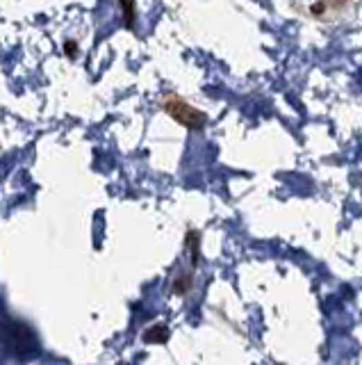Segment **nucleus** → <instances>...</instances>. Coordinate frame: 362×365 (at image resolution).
Returning a JSON list of instances; mask_svg holds the SVG:
<instances>
[{"instance_id":"obj_1","label":"nucleus","mask_w":362,"mask_h":365,"mask_svg":"<svg viewBox=\"0 0 362 365\" xmlns=\"http://www.w3.org/2000/svg\"><path fill=\"white\" fill-rule=\"evenodd\" d=\"M164 112H167L171 119H175V124H180L189 130H201L205 124H208V117H205L201 110H196L194 105L187 103V100H182L178 96H169L164 100Z\"/></svg>"},{"instance_id":"obj_2","label":"nucleus","mask_w":362,"mask_h":365,"mask_svg":"<svg viewBox=\"0 0 362 365\" xmlns=\"http://www.w3.org/2000/svg\"><path fill=\"white\" fill-rule=\"evenodd\" d=\"M144 342H151V344H162L169 340V327L167 324H153L146 331H144Z\"/></svg>"},{"instance_id":"obj_3","label":"nucleus","mask_w":362,"mask_h":365,"mask_svg":"<svg viewBox=\"0 0 362 365\" xmlns=\"http://www.w3.org/2000/svg\"><path fill=\"white\" fill-rule=\"evenodd\" d=\"M121 5V12H123V23L126 28L134 25V0H119Z\"/></svg>"},{"instance_id":"obj_4","label":"nucleus","mask_w":362,"mask_h":365,"mask_svg":"<svg viewBox=\"0 0 362 365\" xmlns=\"http://www.w3.org/2000/svg\"><path fill=\"white\" fill-rule=\"evenodd\" d=\"M185 245H187V249H192V262L196 265L199 262V233L189 231L187 238H185Z\"/></svg>"},{"instance_id":"obj_5","label":"nucleus","mask_w":362,"mask_h":365,"mask_svg":"<svg viewBox=\"0 0 362 365\" xmlns=\"http://www.w3.org/2000/svg\"><path fill=\"white\" fill-rule=\"evenodd\" d=\"M189 288H192V277H187V274H182V277H178L173 281V292L175 295H187L189 292Z\"/></svg>"},{"instance_id":"obj_6","label":"nucleus","mask_w":362,"mask_h":365,"mask_svg":"<svg viewBox=\"0 0 362 365\" xmlns=\"http://www.w3.org/2000/svg\"><path fill=\"white\" fill-rule=\"evenodd\" d=\"M64 53H66L69 59H76L80 55V46L74 42V39H66V42H64Z\"/></svg>"},{"instance_id":"obj_7","label":"nucleus","mask_w":362,"mask_h":365,"mask_svg":"<svg viewBox=\"0 0 362 365\" xmlns=\"http://www.w3.org/2000/svg\"><path fill=\"white\" fill-rule=\"evenodd\" d=\"M313 12H317V14H319V12H324V5H315V7H313Z\"/></svg>"}]
</instances>
